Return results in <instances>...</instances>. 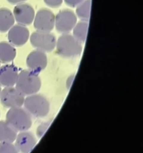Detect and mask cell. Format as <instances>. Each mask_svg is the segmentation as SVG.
Returning <instances> with one entry per match:
<instances>
[{"label":"cell","instance_id":"20","mask_svg":"<svg viewBox=\"0 0 143 153\" xmlns=\"http://www.w3.org/2000/svg\"><path fill=\"white\" fill-rule=\"evenodd\" d=\"M51 121H52L51 120L45 121L42 123H41L37 127L36 130V134L38 137L41 138L43 136V134H45V133L47 129L51 125Z\"/></svg>","mask_w":143,"mask_h":153},{"label":"cell","instance_id":"9","mask_svg":"<svg viewBox=\"0 0 143 153\" xmlns=\"http://www.w3.org/2000/svg\"><path fill=\"white\" fill-rule=\"evenodd\" d=\"M13 16L15 21L21 25H30L35 18V10L29 4L26 3L18 4L13 10Z\"/></svg>","mask_w":143,"mask_h":153},{"label":"cell","instance_id":"13","mask_svg":"<svg viewBox=\"0 0 143 153\" xmlns=\"http://www.w3.org/2000/svg\"><path fill=\"white\" fill-rule=\"evenodd\" d=\"M18 75L17 68L11 64L0 66V85L5 87L14 86Z\"/></svg>","mask_w":143,"mask_h":153},{"label":"cell","instance_id":"26","mask_svg":"<svg viewBox=\"0 0 143 153\" xmlns=\"http://www.w3.org/2000/svg\"><path fill=\"white\" fill-rule=\"evenodd\" d=\"M0 66H1V63H0Z\"/></svg>","mask_w":143,"mask_h":153},{"label":"cell","instance_id":"12","mask_svg":"<svg viewBox=\"0 0 143 153\" xmlns=\"http://www.w3.org/2000/svg\"><path fill=\"white\" fill-rule=\"evenodd\" d=\"M29 38V31L25 26L21 25H13L8 31V39L13 46L20 47L26 43Z\"/></svg>","mask_w":143,"mask_h":153},{"label":"cell","instance_id":"7","mask_svg":"<svg viewBox=\"0 0 143 153\" xmlns=\"http://www.w3.org/2000/svg\"><path fill=\"white\" fill-rule=\"evenodd\" d=\"M77 22L76 14L71 10L64 9L60 11L55 17V26L57 30L62 33L70 32Z\"/></svg>","mask_w":143,"mask_h":153},{"label":"cell","instance_id":"3","mask_svg":"<svg viewBox=\"0 0 143 153\" xmlns=\"http://www.w3.org/2000/svg\"><path fill=\"white\" fill-rule=\"evenodd\" d=\"M24 108L32 117L43 118L46 117L50 110V104L43 95L35 93L26 96L24 101Z\"/></svg>","mask_w":143,"mask_h":153},{"label":"cell","instance_id":"15","mask_svg":"<svg viewBox=\"0 0 143 153\" xmlns=\"http://www.w3.org/2000/svg\"><path fill=\"white\" fill-rule=\"evenodd\" d=\"M15 19L12 12L7 8H0V32H6L14 25Z\"/></svg>","mask_w":143,"mask_h":153},{"label":"cell","instance_id":"17","mask_svg":"<svg viewBox=\"0 0 143 153\" xmlns=\"http://www.w3.org/2000/svg\"><path fill=\"white\" fill-rule=\"evenodd\" d=\"M88 23L85 21H80L75 25L73 30V36L80 42L83 43L86 39Z\"/></svg>","mask_w":143,"mask_h":153},{"label":"cell","instance_id":"14","mask_svg":"<svg viewBox=\"0 0 143 153\" xmlns=\"http://www.w3.org/2000/svg\"><path fill=\"white\" fill-rule=\"evenodd\" d=\"M15 56L16 50L12 44L6 41L0 42V63H10Z\"/></svg>","mask_w":143,"mask_h":153},{"label":"cell","instance_id":"8","mask_svg":"<svg viewBox=\"0 0 143 153\" xmlns=\"http://www.w3.org/2000/svg\"><path fill=\"white\" fill-rule=\"evenodd\" d=\"M33 25L38 31L50 32L55 26V16L49 10L43 8L35 16Z\"/></svg>","mask_w":143,"mask_h":153},{"label":"cell","instance_id":"2","mask_svg":"<svg viewBox=\"0 0 143 153\" xmlns=\"http://www.w3.org/2000/svg\"><path fill=\"white\" fill-rule=\"evenodd\" d=\"M5 121L17 132L29 130L32 125V116L22 107L9 109Z\"/></svg>","mask_w":143,"mask_h":153},{"label":"cell","instance_id":"23","mask_svg":"<svg viewBox=\"0 0 143 153\" xmlns=\"http://www.w3.org/2000/svg\"><path fill=\"white\" fill-rule=\"evenodd\" d=\"M74 75H70V76H69L66 80V87L67 88H70V87L72 86V83L74 81Z\"/></svg>","mask_w":143,"mask_h":153},{"label":"cell","instance_id":"4","mask_svg":"<svg viewBox=\"0 0 143 153\" xmlns=\"http://www.w3.org/2000/svg\"><path fill=\"white\" fill-rule=\"evenodd\" d=\"M55 47L57 53L64 57H76L82 51V43L68 33H63L58 38Z\"/></svg>","mask_w":143,"mask_h":153},{"label":"cell","instance_id":"21","mask_svg":"<svg viewBox=\"0 0 143 153\" xmlns=\"http://www.w3.org/2000/svg\"><path fill=\"white\" fill-rule=\"evenodd\" d=\"M45 3L51 8H57L61 5L63 0H43Z\"/></svg>","mask_w":143,"mask_h":153},{"label":"cell","instance_id":"18","mask_svg":"<svg viewBox=\"0 0 143 153\" xmlns=\"http://www.w3.org/2000/svg\"><path fill=\"white\" fill-rule=\"evenodd\" d=\"M91 7V0H84L79 5L77 6L76 13L77 16L82 20V21L87 22L90 16Z\"/></svg>","mask_w":143,"mask_h":153},{"label":"cell","instance_id":"11","mask_svg":"<svg viewBox=\"0 0 143 153\" xmlns=\"http://www.w3.org/2000/svg\"><path fill=\"white\" fill-rule=\"evenodd\" d=\"M48 63L45 52L36 50L29 54L26 58V65L28 69L39 73L45 69Z\"/></svg>","mask_w":143,"mask_h":153},{"label":"cell","instance_id":"25","mask_svg":"<svg viewBox=\"0 0 143 153\" xmlns=\"http://www.w3.org/2000/svg\"><path fill=\"white\" fill-rule=\"evenodd\" d=\"M1 91H2V88H1V86L0 85V96H1Z\"/></svg>","mask_w":143,"mask_h":153},{"label":"cell","instance_id":"6","mask_svg":"<svg viewBox=\"0 0 143 153\" xmlns=\"http://www.w3.org/2000/svg\"><path fill=\"white\" fill-rule=\"evenodd\" d=\"M24 99L25 96L14 86L5 87L2 89L0 101L5 108L10 109L22 107Z\"/></svg>","mask_w":143,"mask_h":153},{"label":"cell","instance_id":"16","mask_svg":"<svg viewBox=\"0 0 143 153\" xmlns=\"http://www.w3.org/2000/svg\"><path fill=\"white\" fill-rule=\"evenodd\" d=\"M17 132L5 120L0 121V142H14Z\"/></svg>","mask_w":143,"mask_h":153},{"label":"cell","instance_id":"19","mask_svg":"<svg viewBox=\"0 0 143 153\" xmlns=\"http://www.w3.org/2000/svg\"><path fill=\"white\" fill-rule=\"evenodd\" d=\"M0 153H19L13 142H0Z\"/></svg>","mask_w":143,"mask_h":153},{"label":"cell","instance_id":"5","mask_svg":"<svg viewBox=\"0 0 143 153\" xmlns=\"http://www.w3.org/2000/svg\"><path fill=\"white\" fill-rule=\"evenodd\" d=\"M32 46L44 52H49L53 50L56 45L55 36L48 32L36 31L32 33L30 38Z\"/></svg>","mask_w":143,"mask_h":153},{"label":"cell","instance_id":"1","mask_svg":"<svg viewBox=\"0 0 143 153\" xmlns=\"http://www.w3.org/2000/svg\"><path fill=\"white\" fill-rule=\"evenodd\" d=\"M41 84V79L38 73L24 69L18 72L15 87L26 96L38 93Z\"/></svg>","mask_w":143,"mask_h":153},{"label":"cell","instance_id":"22","mask_svg":"<svg viewBox=\"0 0 143 153\" xmlns=\"http://www.w3.org/2000/svg\"><path fill=\"white\" fill-rule=\"evenodd\" d=\"M65 3L69 7H75L82 2L84 0H64Z\"/></svg>","mask_w":143,"mask_h":153},{"label":"cell","instance_id":"24","mask_svg":"<svg viewBox=\"0 0 143 153\" xmlns=\"http://www.w3.org/2000/svg\"><path fill=\"white\" fill-rule=\"evenodd\" d=\"M26 0H7V1L8 2H10V4H21L24 1H26Z\"/></svg>","mask_w":143,"mask_h":153},{"label":"cell","instance_id":"10","mask_svg":"<svg viewBox=\"0 0 143 153\" xmlns=\"http://www.w3.org/2000/svg\"><path fill=\"white\" fill-rule=\"evenodd\" d=\"M14 141L19 153H30L37 143L34 134L28 130L19 132Z\"/></svg>","mask_w":143,"mask_h":153}]
</instances>
